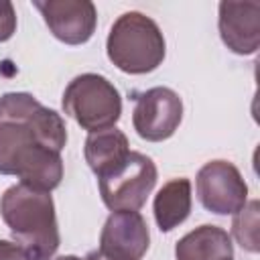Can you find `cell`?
I'll use <instances>...</instances> for the list:
<instances>
[{"label": "cell", "instance_id": "cell-17", "mask_svg": "<svg viewBox=\"0 0 260 260\" xmlns=\"http://www.w3.org/2000/svg\"><path fill=\"white\" fill-rule=\"evenodd\" d=\"M83 260H112V258H108L106 254H102L100 250H91Z\"/></svg>", "mask_w": 260, "mask_h": 260}, {"label": "cell", "instance_id": "cell-5", "mask_svg": "<svg viewBox=\"0 0 260 260\" xmlns=\"http://www.w3.org/2000/svg\"><path fill=\"white\" fill-rule=\"evenodd\" d=\"M158 179L150 156L130 150V154L112 171L98 177L104 205L110 211H138L152 193Z\"/></svg>", "mask_w": 260, "mask_h": 260}, {"label": "cell", "instance_id": "cell-8", "mask_svg": "<svg viewBox=\"0 0 260 260\" xmlns=\"http://www.w3.org/2000/svg\"><path fill=\"white\" fill-rule=\"evenodd\" d=\"M51 35L65 45L87 43L98 24V10L89 0H32Z\"/></svg>", "mask_w": 260, "mask_h": 260}, {"label": "cell", "instance_id": "cell-16", "mask_svg": "<svg viewBox=\"0 0 260 260\" xmlns=\"http://www.w3.org/2000/svg\"><path fill=\"white\" fill-rule=\"evenodd\" d=\"M0 260H28V256L16 242L0 240Z\"/></svg>", "mask_w": 260, "mask_h": 260}, {"label": "cell", "instance_id": "cell-1", "mask_svg": "<svg viewBox=\"0 0 260 260\" xmlns=\"http://www.w3.org/2000/svg\"><path fill=\"white\" fill-rule=\"evenodd\" d=\"M65 144L67 128L61 114L26 91L0 95V175L53 191L63 179Z\"/></svg>", "mask_w": 260, "mask_h": 260}, {"label": "cell", "instance_id": "cell-7", "mask_svg": "<svg viewBox=\"0 0 260 260\" xmlns=\"http://www.w3.org/2000/svg\"><path fill=\"white\" fill-rule=\"evenodd\" d=\"M183 120V100L171 87H150L136 95L132 126L142 140L162 142L171 138Z\"/></svg>", "mask_w": 260, "mask_h": 260}, {"label": "cell", "instance_id": "cell-13", "mask_svg": "<svg viewBox=\"0 0 260 260\" xmlns=\"http://www.w3.org/2000/svg\"><path fill=\"white\" fill-rule=\"evenodd\" d=\"M191 181L177 177L167 181L152 201L154 221L160 232H173L179 228L191 213Z\"/></svg>", "mask_w": 260, "mask_h": 260}, {"label": "cell", "instance_id": "cell-4", "mask_svg": "<svg viewBox=\"0 0 260 260\" xmlns=\"http://www.w3.org/2000/svg\"><path fill=\"white\" fill-rule=\"evenodd\" d=\"M61 106L63 112L87 132L112 128L122 116L120 91L100 73H81L73 77L63 91Z\"/></svg>", "mask_w": 260, "mask_h": 260}, {"label": "cell", "instance_id": "cell-11", "mask_svg": "<svg viewBox=\"0 0 260 260\" xmlns=\"http://www.w3.org/2000/svg\"><path fill=\"white\" fill-rule=\"evenodd\" d=\"M177 260H234L232 236L219 228L203 223L185 234L175 244Z\"/></svg>", "mask_w": 260, "mask_h": 260}, {"label": "cell", "instance_id": "cell-15", "mask_svg": "<svg viewBox=\"0 0 260 260\" xmlns=\"http://www.w3.org/2000/svg\"><path fill=\"white\" fill-rule=\"evenodd\" d=\"M16 32V10L12 2L0 0V43H6Z\"/></svg>", "mask_w": 260, "mask_h": 260}, {"label": "cell", "instance_id": "cell-18", "mask_svg": "<svg viewBox=\"0 0 260 260\" xmlns=\"http://www.w3.org/2000/svg\"><path fill=\"white\" fill-rule=\"evenodd\" d=\"M55 260H83V258H79V256H73V254H67V256H57Z\"/></svg>", "mask_w": 260, "mask_h": 260}, {"label": "cell", "instance_id": "cell-6", "mask_svg": "<svg viewBox=\"0 0 260 260\" xmlns=\"http://www.w3.org/2000/svg\"><path fill=\"white\" fill-rule=\"evenodd\" d=\"M199 203L215 215H234L248 203V185L230 160H209L195 177Z\"/></svg>", "mask_w": 260, "mask_h": 260}, {"label": "cell", "instance_id": "cell-3", "mask_svg": "<svg viewBox=\"0 0 260 260\" xmlns=\"http://www.w3.org/2000/svg\"><path fill=\"white\" fill-rule=\"evenodd\" d=\"M108 59L124 73L144 75L154 71L167 55V43L158 24L136 10L120 14L106 39Z\"/></svg>", "mask_w": 260, "mask_h": 260}, {"label": "cell", "instance_id": "cell-14", "mask_svg": "<svg viewBox=\"0 0 260 260\" xmlns=\"http://www.w3.org/2000/svg\"><path fill=\"white\" fill-rule=\"evenodd\" d=\"M258 209H260L258 201L252 199L238 213H234V221H232V236L246 252H252V254L260 250V236H258L260 211Z\"/></svg>", "mask_w": 260, "mask_h": 260}, {"label": "cell", "instance_id": "cell-10", "mask_svg": "<svg viewBox=\"0 0 260 260\" xmlns=\"http://www.w3.org/2000/svg\"><path fill=\"white\" fill-rule=\"evenodd\" d=\"M217 10V28L223 45L236 55H254L260 47V2L223 0Z\"/></svg>", "mask_w": 260, "mask_h": 260}, {"label": "cell", "instance_id": "cell-2", "mask_svg": "<svg viewBox=\"0 0 260 260\" xmlns=\"http://www.w3.org/2000/svg\"><path fill=\"white\" fill-rule=\"evenodd\" d=\"M0 215L28 260H51L61 244L51 191L12 185L0 197Z\"/></svg>", "mask_w": 260, "mask_h": 260}, {"label": "cell", "instance_id": "cell-9", "mask_svg": "<svg viewBox=\"0 0 260 260\" xmlns=\"http://www.w3.org/2000/svg\"><path fill=\"white\" fill-rule=\"evenodd\" d=\"M150 232L140 211H112L100 232V252L112 260H142Z\"/></svg>", "mask_w": 260, "mask_h": 260}, {"label": "cell", "instance_id": "cell-12", "mask_svg": "<svg viewBox=\"0 0 260 260\" xmlns=\"http://www.w3.org/2000/svg\"><path fill=\"white\" fill-rule=\"evenodd\" d=\"M128 154H130L128 138L116 126L98 130V132H89V136L85 138V144H83L85 162L95 177H102L108 171H112L114 167H118Z\"/></svg>", "mask_w": 260, "mask_h": 260}]
</instances>
